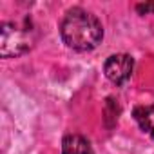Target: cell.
Here are the masks:
<instances>
[{
	"instance_id": "6da1fadb",
	"label": "cell",
	"mask_w": 154,
	"mask_h": 154,
	"mask_svg": "<svg viewBox=\"0 0 154 154\" xmlns=\"http://www.w3.org/2000/svg\"><path fill=\"white\" fill-rule=\"evenodd\" d=\"M60 36L69 49L85 53L98 47L103 38V26L91 11L72 8L65 13L60 24Z\"/></svg>"
},
{
	"instance_id": "7a4b0ae2",
	"label": "cell",
	"mask_w": 154,
	"mask_h": 154,
	"mask_svg": "<svg viewBox=\"0 0 154 154\" xmlns=\"http://www.w3.org/2000/svg\"><path fill=\"white\" fill-rule=\"evenodd\" d=\"M33 29L18 26L15 22H4L0 26V54L4 58H17L26 54L33 47Z\"/></svg>"
},
{
	"instance_id": "3957f363",
	"label": "cell",
	"mask_w": 154,
	"mask_h": 154,
	"mask_svg": "<svg viewBox=\"0 0 154 154\" xmlns=\"http://www.w3.org/2000/svg\"><path fill=\"white\" fill-rule=\"evenodd\" d=\"M132 71H134V58L125 53L111 54L103 63V72L114 85H125L131 80Z\"/></svg>"
},
{
	"instance_id": "277c9868",
	"label": "cell",
	"mask_w": 154,
	"mask_h": 154,
	"mask_svg": "<svg viewBox=\"0 0 154 154\" xmlns=\"http://www.w3.org/2000/svg\"><path fill=\"white\" fill-rule=\"evenodd\" d=\"M62 154H94L87 138L80 134H67L62 140Z\"/></svg>"
},
{
	"instance_id": "5b68a950",
	"label": "cell",
	"mask_w": 154,
	"mask_h": 154,
	"mask_svg": "<svg viewBox=\"0 0 154 154\" xmlns=\"http://www.w3.org/2000/svg\"><path fill=\"white\" fill-rule=\"evenodd\" d=\"M152 114H154V107H150V105H140L134 109V120L140 123L141 131H145L149 134L154 127L152 125Z\"/></svg>"
},
{
	"instance_id": "8992f818",
	"label": "cell",
	"mask_w": 154,
	"mask_h": 154,
	"mask_svg": "<svg viewBox=\"0 0 154 154\" xmlns=\"http://www.w3.org/2000/svg\"><path fill=\"white\" fill-rule=\"evenodd\" d=\"M136 11L140 15H147V13H154V2H147V4H138L136 6Z\"/></svg>"
},
{
	"instance_id": "52a82bcc",
	"label": "cell",
	"mask_w": 154,
	"mask_h": 154,
	"mask_svg": "<svg viewBox=\"0 0 154 154\" xmlns=\"http://www.w3.org/2000/svg\"><path fill=\"white\" fill-rule=\"evenodd\" d=\"M150 136H152V138H154V127H152V131H150Z\"/></svg>"
}]
</instances>
